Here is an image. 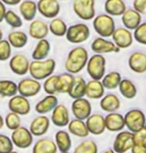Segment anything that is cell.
I'll use <instances>...</instances> for the list:
<instances>
[{"mask_svg": "<svg viewBox=\"0 0 146 153\" xmlns=\"http://www.w3.org/2000/svg\"><path fill=\"white\" fill-rule=\"evenodd\" d=\"M89 58L88 51L83 46H76L71 49L65 60V69L71 74H78L85 68Z\"/></svg>", "mask_w": 146, "mask_h": 153, "instance_id": "obj_1", "label": "cell"}, {"mask_svg": "<svg viewBox=\"0 0 146 153\" xmlns=\"http://www.w3.org/2000/svg\"><path fill=\"white\" fill-rule=\"evenodd\" d=\"M56 67V61L52 58L43 60H33L29 63L28 72L31 77L36 80H44L53 74Z\"/></svg>", "mask_w": 146, "mask_h": 153, "instance_id": "obj_2", "label": "cell"}, {"mask_svg": "<svg viewBox=\"0 0 146 153\" xmlns=\"http://www.w3.org/2000/svg\"><path fill=\"white\" fill-rule=\"evenodd\" d=\"M93 28L95 32L98 34L100 37L108 38L112 35V33L115 30V20L112 16L108 15L106 13L95 15L93 18Z\"/></svg>", "mask_w": 146, "mask_h": 153, "instance_id": "obj_3", "label": "cell"}, {"mask_svg": "<svg viewBox=\"0 0 146 153\" xmlns=\"http://www.w3.org/2000/svg\"><path fill=\"white\" fill-rule=\"evenodd\" d=\"M87 73L92 79L101 80L106 70V59L102 54H94L88 58L86 63Z\"/></svg>", "mask_w": 146, "mask_h": 153, "instance_id": "obj_4", "label": "cell"}, {"mask_svg": "<svg viewBox=\"0 0 146 153\" xmlns=\"http://www.w3.org/2000/svg\"><path fill=\"white\" fill-rule=\"evenodd\" d=\"M65 36L68 42L72 44H80L87 41L90 37V29L85 23H76L67 27Z\"/></svg>", "mask_w": 146, "mask_h": 153, "instance_id": "obj_5", "label": "cell"}, {"mask_svg": "<svg viewBox=\"0 0 146 153\" xmlns=\"http://www.w3.org/2000/svg\"><path fill=\"white\" fill-rule=\"evenodd\" d=\"M72 8L74 13L85 21L95 17V0H74Z\"/></svg>", "mask_w": 146, "mask_h": 153, "instance_id": "obj_6", "label": "cell"}, {"mask_svg": "<svg viewBox=\"0 0 146 153\" xmlns=\"http://www.w3.org/2000/svg\"><path fill=\"white\" fill-rule=\"evenodd\" d=\"M124 123L128 130L131 132H136L145 127V115L144 112L140 109H131L124 115Z\"/></svg>", "mask_w": 146, "mask_h": 153, "instance_id": "obj_7", "label": "cell"}, {"mask_svg": "<svg viewBox=\"0 0 146 153\" xmlns=\"http://www.w3.org/2000/svg\"><path fill=\"white\" fill-rule=\"evenodd\" d=\"M12 131L13 132L11 134V141H12L13 145L21 149L28 148V147L32 145L33 135L31 134L29 129L23 126H19L18 128L14 129Z\"/></svg>", "mask_w": 146, "mask_h": 153, "instance_id": "obj_8", "label": "cell"}, {"mask_svg": "<svg viewBox=\"0 0 146 153\" xmlns=\"http://www.w3.org/2000/svg\"><path fill=\"white\" fill-rule=\"evenodd\" d=\"M41 83L38 80L34 79L32 77L31 78L26 77V78L20 80L17 84V92L22 96L29 98L36 96L41 91Z\"/></svg>", "mask_w": 146, "mask_h": 153, "instance_id": "obj_9", "label": "cell"}, {"mask_svg": "<svg viewBox=\"0 0 146 153\" xmlns=\"http://www.w3.org/2000/svg\"><path fill=\"white\" fill-rule=\"evenodd\" d=\"M36 6L37 11L48 19L55 18L60 13V3L58 0H38Z\"/></svg>", "mask_w": 146, "mask_h": 153, "instance_id": "obj_10", "label": "cell"}, {"mask_svg": "<svg viewBox=\"0 0 146 153\" xmlns=\"http://www.w3.org/2000/svg\"><path fill=\"white\" fill-rule=\"evenodd\" d=\"M134 145L133 133L131 131H119L113 142V151L115 153H125Z\"/></svg>", "mask_w": 146, "mask_h": 153, "instance_id": "obj_11", "label": "cell"}, {"mask_svg": "<svg viewBox=\"0 0 146 153\" xmlns=\"http://www.w3.org/2000/svg\"><path fill=\"white\" fill-rule=\"evenodd\" d=\"M71 110L74 117L80 120H85L92 112V106L90 101L84 97L76 98L71 104Z\"/></svg>", "mask_w": 146, "mask_h": 153, "instance_id": "obj_12", "label": "cell"}, {"mask_svg": "<svg viewBox=\"0 0 146 153\" xmlns=\"http://www.w3.org/2000/svg\"><path fill=\"white\" fill-rule=\"evenodd\" d=\"M8 108L10 111L18 115H27L31 110V105L26 97L20 94H15L14 96L10 97L8 101Z\"/></svg>", "mask_w": 146, "mask_h": 153, "instance_id": "obj_13", "label": "cell"}, {"mask_svg": "<svg viewBox=\"0 0 146 153\" xmlns=\"http://www.w3.org/2000/svg\"><path fill=\"white\" fill-rule=\"evenodd\" d=\"M113 42L119 49H126L130 47L133 43V36L131 30H128L125 27L115 28L112 33Z\"/></svg>", "mask_w": 146, "mask_h": 153, "instance_id": "obj_14", "label": "cell"}, {"mask_svg": "<svg viewBox=\"0 0 146 153\" xmlns=\"http://www.w3.org/2000/svg\"><path fill=\"white\" fill-rule=\"evenodd\" d=\"M30 61L28 60L27 56L24 54H15L9 59V67L10 70L14 74L18 76H23L28 73V68H29Z\"/></svg>", "mask_w": 146, "mask_h": 153, "instance_id": "obj_15", "label": "cell"}, {"mask_svg": "<svg viewBox=\"0 0 146 153\" xmlns=\"http://www.w3.org/2000/svg\"><path fill=\"white\" fill-rule=\"evenodd\" d=\"M91 50L96 54H106V53H118L120 49L114 44V42L109 41L104 37H97L91 43Z\"/></svg>", "mask_w": 146, "mask_h": 153, "instance_id": "obj_16", "label": "cell"}, {"mask_svg": "<svg viewBox=\"0 0 146 153\" xmlns=\"http://www.w3.org/2000/svg\"><path fill=\"white\" fill-rule=\"evenodd\" d=\"M49 29H48V24L41 19H33L30 21L29 27H28V35L34 39L40 40L46 38Z\"/></svg>", "mask_w": 146, "mask_h": 153, "instance_id": "obj_17", "label": "cell"}, {"mask_svg": "<svg viewBox=\"0 0 146 153\" xmlns=\"http://www.w3.org/2000/svg\"><path fill=\"white\" fill-rule=\"evenodd\" d=\"M87 130L89 133L93 135H100L105 131L104 116L101 114H90L85 119Z\"/></svg>", "mask_w": 146, "mask_h": 153, "instance_id": "obj_18", "label": "cell"}, {"mask_svg": "<svg viewBox=\"0 0 146 153\" xmlns=\"http://www.w3.org/2000/svg\"><path fill=\"white\" fill-rule=\"evenodd\" d=\"M128 66L135 73L143 74L146 72V54L143 51H134L128 58Z\"/></svg>", "mask_w": 146, "mask_h": 153, "instance_id": "obj_19", "label": "cell"}, {"mask_svg": "<svg viewBox=\"0 0 146 153\" xmlns=\"http://www.w3.org/2000/svg\"><path fill=\"white\" fill-rule=\"evenodd\" d=\"M121 21L123 27L128 30H134L142 22V15L133 8H126L121 15Z\"/></svg>", "mask_w": 146, "mask_h": 153, "instance_id": "obj_20", "label": "cell"}, {"mask_svg": "<svg viewBox=\"0 0 146 153\" xmlns=\"http://www.w3.org/2000/svg\"><path fill=\"white\" fill-rule=\"evenodd\" d=\"M50 126V119L44 114L35 117L30 124L29 131L33 136H42L48 131Z\"/></svg>", "mask_w": 146, "mask_h": 153, "instance_id": "obj_21", "label": "cell"}, {"mask_svg": "<svg viewBox=\"0 0 146 153\" xmlns=\"http://www.w3.org/2000/svg\"><path fill=\"white\" fill-rule=\"evenodd\" d=\"M69 121V111L67 107L63 104H57L52 110L51 122L55 126L64 127L67 125Z\"/></svg>", "mask_w": 146, "mask_h": 153, "instance_id": "obj_22", "label": "cell"}, {"mask_svg": "<svg viewBox=\"0 0 146 153\" xmlns=\"http://www.w3.org/2000/svg\"><path fill=\"white\" fill-rule=\"evenodd\" d=\"M104 123H105V129L111 132H117L121 131L124 129L125 123H124V117L122 114L117 113V112H110L109 114L104 117Z\"/></svg>", "mask_w": 146, "mask_h": 153, "instance_id": "obj_23", "label": "cell"}, {"mask_svg": "<svg viewBox=\"0 0 146 153\" xmlns=\"http://www.w3.org/2000/svg\"><path fill=\"white\" fill-rule=\"evenodd\" d=\"M105 88L103 87L101 80L91 79L86 82L85 86V96L89 99H100L104 95Z\"/></svg>", "mask_w": 146, "mask_h": 153, "instance_id": "obj_24", "label": "cell"}, {"mask_svg": "<svg viewBox=\"0 0 146 153\" xmlns=\"http://www.w3.org/2000/svg\"><path fill=\"white\" fill-rule=\"evenodd\" d=\"M19 12L25 21H32L37 14V6L34 0H23L19 3Z\"/></svg>", "mask_w": 146, "mask_h": 153, "instance_id": "obj_25", "label": "cell"}, {"mask_svg": "<svg viewBox=\"0 0 146 153\" xmlns=\"http://www.w3.org/2000/svg\"><path fill=\"white\" fill-rule=\"evenodd\" d=\"M100 99H101L100 100V107L103 111L108 112V113L117 111L120 108V105H121L118 96L113 93L103 95Z\"/></svg>", "mask_w": 146, "mask_h": 153, "instance_id": "obj_26", "label": "cell"}, {"mask_svg": "<svg viewBox=\"0 0 146 153\" xmlns=\"http://www.w3.org/2000/svg\"><path fill=\"white\" fill-rule=\"evenodd\" d=\"M85 86H86V81L80 75H77V76H74L73 82L71 84V87L68 91V95L73 98V99H76V98H81L85 96Z\"/></svg>", "mask_w": 146, "mask_h": 153, "instance_id": "obj_27", "label": "cell"}, {"mask_svg": "<svg viewBox=\"0 0 146 153\" xmlns=\"http://www.w3.org/2000/svg\"><path fill=\"white\" fill-rule=\"evenodd\" d=\"M58 104V99L55 95H49L45 96L43 99L40 100L35 105V111L38 114H46L53 110V108Z\"/></svg>", "mask_w": 146, "mask_h": 153, "instance_id": "obj_28", "label": "cell"}, {"mask_svg": "<svg viewBox=\"0 0 146 153\" xmlns=\"http://www.w3.org/2000/svg\"><path fill=\"white\" fill-rule=\"evenodd\" d=\"M126 8V4L123 0H106L104 4L105 12L112 17L121 16Z\"/></svg>", "mask_w": 146, "mask_h": 153, "instance_id": "obj_29", "label": "cell"}, {"mask_svg": "<svg viewBox=\"0 0 146 153\" xmlns=\"http://www.w3.org/2000/svg\"><path fill=\"white\" fill-rule=\"evenodd\" d=\"M51 51V44L46 38L38 40L32 52V58L34 60L46 59Z\"/></svg>", "mask_w": 146, "mask_h": 153, "instance_id": "obj_30", "label": "cell"}, {"mask_svg": "<svg viewBox=\"0 0 146 153\" xmlns=\"http://www.w3.org/2000/svg\"><path fill=\"white\" fill-rule=\"evenodd\" d=\"M57 147L53 140L49 138H42L36 141L33 146L32 153H56Z\"/></svg>", "mask_w": 146, "mask_h": 153, "instance_id": "obj_31", "label": "cell"}, {"mask_svg": "<svg viewBox=\"0 0 146 153\" xmlns=\"http://www.w3.org/2000/svg\"><path fill=\"white\" fill-rule=\"evenodd\" d=\"M7 40L12 47L20 49L23 48L24 46H26L28 42V35L25 32H23V31L14 30L8 34Z\"/></svg>", "mask_w": 146, "mask_h": 153, "instance_id": "obj_32", "label": "cell"}, {"mask_svg": "<svg viewBox=\"0 0 146 153\" xmlns=\"http://www.w3.org/2000/svg\"><path fill=\"white\" fill-rule=\"evenodd\" d=\"M67 125H68V131H69L71 134L75 135L77 137L84 138L89 135L86 124H85V122L83 120L75 118V119L69 121Z\"/></svg>", "mask_w": 146, "mask_h": 153, "instance_id": "obj_33", "label": "cell"}, {"mask_svg": "<svg viewBox=\"0 0 146 153\" xmlns=\"http://www.w3.org/2000/svg\"><path fill=\"white\" fill-rule=\"evenodd\" d=\"M55 144L57 149L60 150V152L69 151L72 146L69 133L65 130L57 131L55 133Z\"/></svg>", "mask_w": 146, "mask_h": 153, "instance_id": "obj_34", "label": "cell"}, {"mask_svg": "<svg viewBox=\"0 0 146 153\" xmlns=\"http://www.w3.org/2000/svg\"><path fill=\"white\" fill-rule=\"evenodd\" d=\"M74 75L69 73V72H65L57 76V83H56V91L57 93H68L69 89L71 87V84L73 82Z\"/></svg>", "mask_w": 146, "mask_h": 153, "instance_id": "obj_35", "label": "cell"}, {"mask_svg": "<svg viewBox=\"0 0 146 153\" xmlns=\"http://www.w3.org/2000/svg\"><path fill=\"white\" fill-rule=\"evenodd\" d=\"M67 24L63 19L55 17L51 19L50 23L48 24V29L49 32H51L54 36L56 37H63L65 36L67 30Z\"/></svg>", "mask_w": 146, "mask_h": 153, "instance_id": "obj_36", "label": "cell"}, {"mask_svg": "<svg viewBox=\"0 0 146 153\" xmlns=\"http://www.w3.org/2000/svg\"><path fill=\"white\" fill-rule=\"evenodd\" d=\"M121 95L126 99H133L137 95V88L135 84L129 79H121L118 85Z\"/></svg>", "mask_w": 146, "mask_h": 153, "instance_id": "obj_37", "label": "cell"}, {"mask_svg": "<svg viewBox=\"0 0 146 153\" xmlns=\"http://www.w3.org/2000/svg\"><path fill=\"white\" fill-rule=\"evenodd\" d=\"M121 79H122V77H121V75H120L119 72L111 71L102 77L101 83H102L103 87H104L105 89L112 90V89H115V88L118 87L119 82L121 81Z\"/></svg>", "mask_w": 146, "mask_h": 153, "instance_id": "obj_38", "label": "cell"}, {"mask_svg": "<svg viewBox=\"0 0 146 153\" xmlns=\"http://www.w3.org/2000/svg\"><path fill=\"white\" fill-rule=\"evenodd\" d=\"M17 94V83L12 80H0V95L2 97H12Z\"/></svg>", "mask_w": 146, "mask_h": 153, "instance_id": "obj_39", "label": "cell"}, {"mask_svg": "<svg viewBox=\"0 0 146 153\" xmlns=\"http://www.w3.org/2000/svg\"><path fill=\"white\" fill-rule=\"evenodd\" d=\"M73 153H98V147L95 141L86 139L80 142L75 147Z\"/></svg>", "mask_w": 146, "mask_h": 153, "instance_id": "obj_40", "label": "cell"}, {"mask_svg": "<svg viewBox=\"0 0 146 153\" xmlns=\"http://www.w3.org/2000/svg\"><path fill=\"white\" fill-rule=\"evenodd\" d=\"M3 20L11 28H13V29L20 28V27H22V25H23L22 18L17 13L14 12L13 10H6Z\"/></svg>", "mask_w": 146, "mask_h": 153, "instance_id": "obj_41", "label": "cell"}, {"mask_svg": "<svg viewBox=\"0 0 146 153\" xmlns=\"http://www.w3.org/2000/svg\"><path fill=\"white\" fill-rule=\"evenodd\" d=\"M4 124L6 127L10 130H14V129L18 128L19 126H21V119H20V115L14 112L10 111L9 113L6 115L4 119Z\"/></svg>", "mask_w": 146, "mask_h": 153, "instance_id": "obj_42", "label": "cell"}, {"mask_svg": "<svg viewBox=\"0 0 146 153\" xmlns=\"http://www.w3.org/2000/svg\"><path fill=\"white\" fill-rule=\"evenodd\" d=\"M57 76L58 75H50L47 78L44 79L43 83V90L49 95H55L56 91V83H57Z\"/></svg>", "mask_w": 146, "mask_h": 153, "instance_id": "obj_43", "label": "cell"}, {"mask_svg": "<svg viewBox=\"0 0 146 153\" xmlns=\"http://www.w3.org/2000/svg\"><path fill=\"white\" fill-rule=\"evenodd\" d=\"M12 54V46L7 39L2 38L0 40V61H6L10 59Z\"/></svg>", "mask_w": 146, "mask_h": 153, "instance_id": "obj_44", "label": "cell"}, {"mask_svg": "<svg viewBox=\"0 0 146 153\" xmlns=\"http://www.w3.org/2000/svg\"><path fill=\"white\" fill-rule=\"evenodd\" d=\"M133 39H135L137 42L142 45L146 44V23L141 22L140 24L134 29L132 34Z\"/></svg>", "mask_w": 146, "mask_h": 153, "instance_id": "obj_45", "label": "cell"}, {"mask_svg": "<svg viewBox=\"0 0 146 153\" xmlns=\"http://www.w3.org/2000/svg\"><path fill=\"white\" fill-rule=\"evenodd\" d=\"M13 150V143L8 136L0 134V153H9Z\"/></svg>", "mask_w": 146, "mask_h": 153, "instance_id": "obj_46", "label": "cell"}, {"mask_svg": "<svg viewBox=\"0 0 146 153\" xmlns=\"http://www.w3.org/2000/svg\"><path fill=\"white\" fill-rule=\"evenodd\" d=\"M133 133V143L135 145H146V126Z\"/></svg>", "mask_w": 146, "mask_h": 153, "instance_id": "obj_47", "label": "cell"}, {"mask_svg": "<svg viewBox=\"0 0 146 153\" xmlns=\"http://www.w3.org/2000/svg\"><path fill=\"white\" fill-rule=\"evenodd\" d=\"M133 9L144 15L146 13V0H133Z\"/></svg>", "mask_w": 146, "mask_h": 153, "instance_id": "obj_48", "label": "cell"}, {"mask_svg": "<svg viewBox=\"0 0 146 153\" xmlns=\"http://www.w3.org/2000/svg\"><path fill=\"white\" fill-rule=\"evenodd\" d=\"M131 153H146V145H134L131 147Z\"/></svg>", "mask_w": 146, "mask_h": 153, "instance_id": "obj_49", "label": "cell"}, {"mask_svg": "<svg viewBox=\"0 0 146 153\" xmlns=\"http://www.w3.org/2000/svg\"><path fill=\"white\" fill-rule=\"evenodd\" d=\"M6 6H5V4L3 2L0 0V23L3 21L4 19V15H5V12H6Z\"/></svg>", "mask_w": 146, "mask_h": 153, "instance_id": "obj_50", "label": "cell"}, {"mask_svg": "<svg viewBox=\"0 0 146 153\" xmlns=\"http://www.w3.org/2000/svg\"><path fill=\"white\" fill-rule=\"evenodd\" d=\"M4 4L6 5H10V6H15V5H18L22 0H1Z\"/></svg>", "mask_w": 146, "mask_h": 153, "instance_id": "obj_51", "label": "cell"}, {"mask_svg": "<svg viewBox=\"0 0 146 153\" xmlns=\"http://www.w3.org/2000/svg\"><path fill=\"white\" fill-rule=\"evenodd\" d=\"M3 126H4V119H3V117H2V115L0 114V129Z\"/></svg>", "mask_w": 146, "mask_h": 153, "instance_id": "obj_52", "label": "cell"}, {"mask_svg": "<svg viewBox=\"0 0 146 153\" xmlns=\"http://www.w3.org/2000/svg\"><path fill=\"white\" fill-rule=\"evenodd\" d=\"M103 153H115V152L113 151V149H107L106 151H104Z\"/></svg>", "mask_w": 146, "mask_h": 153, "instance_id": "obj_53", "label": "cell"}, {"mask_svg": "<svg viewBox=\"0 0 146 153\" xmlns=\"http://www.w3.org/2000/svg\"><path fill=\"white\" fill-rule=\"evenodd\" d=\"M2 38H3V31H2V29L0 28V40H1Z\"/></svg>", "mask_w": 146, "mask_h": 153, "instance_id": "obj_54", "label": "cell"}, {"mask_svg": "<svg viewBox=\"0 0 146 153\" xmlns=\"http://www.w3.org/2000/svg\"><path fill=\"white\" fill-rule=\"evenodd\" d=\"M9 153H18V152H16V151H13V150H12V151H11V152H9Z\"/></svg>", "mask_w": 146, "mask_h": 153, "instance_id": "obj_55", "label": "cell"}, {"mask_svg": "<svg viewBox=\"0 0 146 153\" xmlns=\"http://www.w3.org/2000/svg\"><path fill=\"white\" fill-rule=\"evenodd\" d=\"M60 153H70L69 151H67V152H60Z\"/></svg>", "mask_w": 146, "mask_h": 153, "instance_id": "obj_56", "label": "cell"}, {"mask_svg": "<svg viewBox=\"0 0 146 153\" xmlns=\"http://www.w3.org/2000/svg\"><path fill=\"white\" fill-rule=\"evenodd\" d=\"M58 1H65V0H58Z\"/></svg>", "mask_w": 146, "mask_h": 153, "instance_id": "obj_57", "label": "cell"}]
</instances>
